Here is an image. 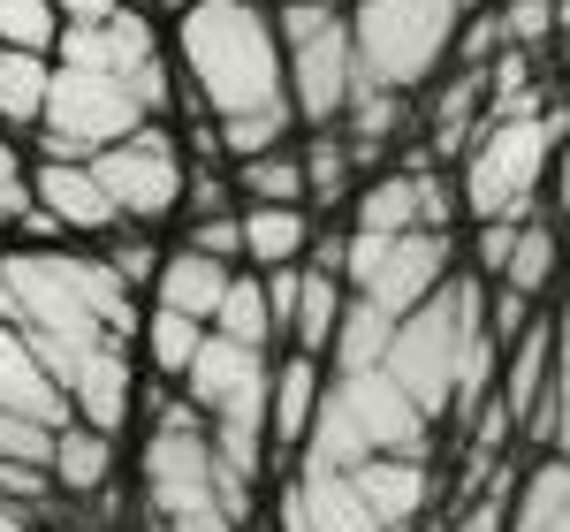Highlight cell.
<instances>
[{
    "instance_id": "7c38bea8",
    "label": "cell",
    "mask_w": 570,
    "mask_h": 532,
    "mask_svg": "<svg viewBox=\"0 0 570 532\" xmlns=\"http://www.w3.org/2000/svg\"><path fill=\"white\" fill-rule=\"evenodd\" d=\"M91 176H99V190H107V198H115L122 228H160L183 206L190 160H183V145H176V130H168V122H145L137 137L107 145V152L91 160Z\"/></svg>"
},
{
    "instance_id": "5b68a950",
    "label": "cell",
    "mask_w": 570,
    "mask_h": 532,
    "mask_svg": "<svg viewBox=\"0 0 570 532\" xmlns=\"http://www.w3.org/2000/svg\"><path fill=\"white\" fill-rule=\"evenodd\" d=\"M145 532H244L220 502L214 434L190 403H160L145 434Z\"/></svg>"
},
{
    "instance_id": "44dd1931",
    "label": "cell",
    "mask_w": 570,
    "mask_h": 532,
    "mask_svg": "<svg viewBox=\"0 0 570 532\" xmlns=\"http://www.w3.org/2000/svg\"><path fill=\"white\" fill-rule=\"evenodd\" d=\"M0 411H23V418H39V426H69L61 388L46 381V365L31 357L23 327H8V319H0Z\"/></svg>"
},
{
    "instance_id": "5bb4252c",
    "label": "cell",
    "mask_w": 570,
    "mask_h": 532,
    "mask_svg": "<svg viewBox=\"0 0 570 532\" xmlns=\"http://www.w3.org/2000/svg\"><path fill=\"white\" fill-rule=\"evenodd\" d=\"M449 221H456V190L426 160L357 183V198H351V236H411V228H441L449 236Z\"/></svg>"
},
{
    "instance_id": "681fc988",
    "label": "cell",
    "mask_w": 570,
    "mask_h": 532,
    "mask_svg": "<svg viewBox=\"0 0 570 532\" xmlns=\"http://www.w3.org/2000/svg\"><path fill=\"white\" fill-rule=\"evenodd\" d=\"M153 8H176V16H183V8H190V0H153Z\"/></svg>"
},
{
    "instance_id": "f6af8a7d",
    "label": "cell",
    "mask_w": 570,
    "mask_h": 532,
    "mask_svg": "<svg viewBox=\"0 0 570 532\" xmlns=\"http://www.w3.org/2000/svg\"><path fill=\"white\" fill-rule=\"evenodd\" d=\"M16 236H31V244H53V236H61V221H53V214H39V206H31V214H23V221H16Z\"/></svg>"
},
{
    "instance_id": "4dcf8cb0",
    "label": "cell",
    "mask_w": 570,
    "mask_h": 532,
    "mask_svg": "<svg viewBox=\"0 0 570 532\" xmlns=\"http://www.w3.org/2000/svg\"><path fill=\"white\" fill-rule=\"evenodd\" d=\"M548 319H556V381H548V411L525 426V442H540L548 456L570 464V297L548 312Z\"/></svg>"
},
{
    "instance_id": "f1b7e54d",
    "label": "cell",
    "mask_w": 570,
    "mask_h": 532,
    "mask_svg": "<svg viewBox=\"0 0 570 532\" xmlns=\"http://www.w3.org/2000/svg\"><path fill=\"white\" fill-rule=\"evenodd\" d=\"M297 160H305V206H343L357 198V152L343 130H312L297 145Z\"/></svg>"
},
{
    "instance_id": "f546056e",
    "label": "cell",
    "mask_w": 570,
    "mask_h": 532,
    "mask_svg": "<svg viewBox=\"0 0 570 532\" xmlns=\"http://www.w3.org/2000/svg\"><path fill=\"white\" fill-rule=\"evenodd\" d=\"M228 190L244 206H305V160H297V145L259 152V160H236V183Z\"/></svg>"
},
{
    "instance_id": "2e32d148",
    "label": "cell",
    "mask_w": 570,
    "mask_h": 532,
    "mask_svg": "<svg viewBox=\"0 0 570 532\" xmlns=\"http://www.w3.org/2000/svg\"><path fill=\"white\" fill-rule=\"evenodd\" d=\"M31 206L53 214L61 236H115V228H122L115 198L91 176V160H39V168H31Z\"/></svg>"
},
{
    "instance_id": "6da1fadb",
    "label": "cell",
    "mask_w": 570,
    "mask_h": 532,
    "mask_svg": "<svg viewBox=\"0 0 570 532\" xmlns=\"http://www.w3.org/2000/svg\"><path fill=\"white\" fill-rule=\"evenodd\" d=\"M176 77L190 115H259L282 107V31L266 0H190L176 16Z\"/></svg>"
},
{
    "instance_id": "e575fe53",
    "label": "cell",
    "mask_w": 570,
    "mask_h": 532,
    "mask_svg": "<svg viewBox=\"0 0 570 532\" xmlns=\"http://www.w3.org/2000/svg\"><path fill=\"white\" fill-rule=\"evenodd\" d=\"M214 130H220V152H228V160H259V152H282V145H289L297 107L282 99V107H259V115H228Z\"/></svg>"
},
{
    "instance_id": "cb8c5ba5",
    "label": "cell",
    "mask_w": 570,
    "mask_h": 532,
    "mask_svg": "<svg viewBox=\"0 0 570 532\" xmlns=\"http://www.w3.org/2000/svg\"><path fill=\"white\" fill-rule=\"evenodd\" d=\"M556 274H563V228L556 221H518V244H510V259H502V274H494V289H510V297H525V305H540L548 289H556Z\"/></svg>"
},
{
    "instance_id": "1f68e13d",
    "label": "cell",
    "mask_w": 570,
    "mask_h": 532,
    "mask_svg": "<svg viewBox=\"0 0 570 532\" xmlns=\"http://www.w3.org/2000/svg\"><path fill=\"white\" fill-rule=\"evenodd\" d=\"M214 335L244 343V351H266V343L282 335L274 312H266V282L259 274H236V282H228V297H220V312H214Z\"/></svg>"
},
{
    "instance_id": "ffe728a7",
    "label": "cell",
    "mask_w": 570,
    "mask_h": 532,
    "mask_svg": "<svg viewBox=\"0 0 570 532\" xmlns=\"http://www.w3.org/2000/svg\"><path fill=\"white\" fill-rule=\"evenodd\" d=\"M228 282H236V266H228V259L176 244V252L160 259V274H153V305H160V312H183V319H198V327H214Z\"/></svg>"
},
{
    "instance_id": "74e56055",
    "label": "cell",
    "mask_w": 570,
    "mask_h": 532,
    "mask_svg": "<svg viewBox=\"0 0 570 532\" xmlns=\"http://www.w3.org/2000/svg\"><path fill=\"white\" fill-rule=\"evenodd\" d=\"M99 259H107V274H115V282L137 297V289L160 274V259H168V252H153V244H145V228H115V244H107Z\"/></svg>"
},
{
    "instance_id": "8d00e7d4",
    "label": "cell",
    "mask_w": 570,
    "mask_h": 532,
    "mask_svg": "<svg viewBox=\"0 0 570 532\" xmlns=\"http://www.w3.org/2000/svg\"><path fill=\"white\" fill-rule=\"evenodd\" d=\"M61 39V16L46 0H0V46H23V53H53Z\"/></svg>"
},
{
    "instance_id": "bcb514c9",
    "label": "cell",
    "mask_w": 570,
    "mask_h": 532,
    "mask_svg": "<svg viewBox=\"0 0 570 532\" xmlns=\"http://www.w3.org/2000/svg\"><path fill=\"white\" fill-rule=\"evenodd\" d=\"M0 532H31V518H23V510H8V502H0Z\"/></svg>"
},
{
    "instance_id": "f907efd6",
    "label": "cell",
    "mask_w": 570,
    "mask_h": 532,
    "mask_svg": "<svg viewBox=\"0 0 570 532\" xmlns=\"http://www.w3.org/2000/svg\"><path fill=\"white\" fill-rule=\"evenodd\" d=\"M456 8H464V16H472V8H480V0H456Z\"/></svg>"
},
{
    "instance_id": "d6986e66",
    "label": "cell",
    "mask_w": 570,
    "mask_h": 532,
    "mask_svg": "<svg viewBox=\"0 0 570 532\" xmlns=\"http://www.w3.org/2000/svg\"><path fill=\"white\" fill-rule=\"evenodd\" d=\"M320 396H327V365L305 351L274 357V373H266V442L274 449H305L312 418H320Z\"/></svg>"
},
{
    "instance_id": "7402d4cb",
    "label": "cell",
    "mask_w": 570,
    "mask_h": 532,
    "mask_svg": "<svg viewBox=\"0 0 570 532\" xmlns=\"http://www.w3.org/2000/svg\"><path fill=\"white\" fill-rule=\"evenodd\" d=\"M236 228H244V259L274 274V266H305L312 252V214L305 206H236Z\"/></svg>"
},
{
    "instance_id": "52a82bcc",
    "label": "cell",
    "mask_w": 570,
    "mask_h": 532,
    "mask_svg": "<svg viewBox=\"0 0 570 532\" xmlns=\"http://www.w3.org/2000/svg\"><path fill=\"white\" fill-rule=\"evenodd\" d=\"M351 46H357V85L411 91L441 77V61L456 53L464 8L456 0H351Z\"/></svg>"
},
{
    "instance_id": "b9f144b4",
    "label": "cell",
    "mask_w": 570,
    "mask_h": 532,
    "mask_svg": "<svg viewBox=\"0 0 570 532\" xmlns=\"http://www.w3.org/2000/svg\"><path fill=\"white\" fill-rule=\"evenodd\" d=\"M510 244H518V221H480V244H472V259H480V274H487V282L502 274Z\"/></svg>"
},
{
    "instance_id": "3957f363",
    "label": "cell",
    "mask_w": 570,
    "mask_h": 532,
    "mask_svg": "<svg viewBox=\"0 0 570 532\" xmlns=\"http://www.w3.org/2000/svg\"><path fill=\"white\" fill-rule=\"evenodd\" d=\"M426 449H434V426L381 365L327 373V396H320V418L297 449V472H357L373 456H426Z\"/></svg>"
},
{
    "instance_id": "ee69618b",
    "label": "cell",
    "mask_w": 570,
    "mask_h": 532,
    "mask_svg": "<svg viewBox=\"0 0 570 532\" xmlns=\"http://www.w3.org/2000/svg\"><path fill=\"white\" fill-rule=\"evenodd\" d=\"M556 214L570 221V115H556Z\"/></svg>"
},
{
    "instance_id": "d4e9b609",
    "label": "cell",
    "mask_w": 570,
    "mask_h": 532,
    "mask_svg": "<svg viewBox=\"0 0 570 532\" xmlns=\"http://www.w3.org/2000/svg\"><path fill=\"white\" fill-rule=\"evenodd\" d=\"M343 305H351L343 274L305 266V274H297V312H289V351L327 357V351H335V327H343Z\"/></svg>"
},
{
    "instance_id": "e0dca14e",
    "label": "cell",
    "mask_w": 570,
    "mask_h": 532,
    "mask_svg": "<svg viewBox=\"0 0 570 532\" xmlns=\"http://www.w3.org/2000/svg\"><path fill=\"white\" fill-rule=\"evenodd\" d=\"M266 373H274L266 351H244V343H228V335H206L198 357H190V373H183V403H190L198 418H214V411H228L236 396L266 388Z\"/></svg>"
},
{
    "instance_id": "277c9868",
    "label": "cell",
    "mask_w": 570,
    "mask_h": 532,
    "mask_svg": "<svg viewBox=\"0 0 570 532\" xmlns=\"http://www.w3.org/2000/svg\"><path fill=\"white\" fill-rule=\"evenodd\" d=\"M480 335H487V282L480 274H449L411 319H395L381 373L419 403L426 426H441L449 418V396H456V373H464V357H472Z\"/></svg>"
},
{
    "instance_id": "836d02e7",
    "label": "cell",
    "mask_w": 570,
    "mask_h": 532,
    "mask_svg": "<svg viewBox=\"0 0 570 532\" xmlns=\"http://www.w3.org/2000/svg\"><path fill=\"white\" fill-rule=\"evenodd\" d=\"M137 335H145V357H153V373H168V381H183L190 373V357H198V343L214 335V327H198V319H183V312H145L137 319Z\"/></svg>"
},
{
    "instance_id": "7dc6e473",
    "label": "cell",
    "mask_w": 570,
    "mask_h": 532,
    "mask_svg": "<svg viewBox=\"0 0 570 532\" xmlns=\"http://www.w3.org/2000/svg\"><path fill=\"white\" fill-rule=\"evenodd\" d=\"M556 39L570 46V0H556Z\"/></svg>"
},
{
    "instance_id": "83f0119b",
    "label": "cell",
    "mask_w": 570,
    "mask_h": 532,
    "mask_svg": "<svg viewBox=\"0 0 570 532\" xmlns=\"http://www.w3.org/2000/svg\"><path fill=\"white\" fill-rule=\"evenodd\" d=\"M403 122H411V115H403V91L357 85V91H351V107H343V122H335V130L351 137L357 168H365V160H381V152H389L395 137H403Z\"/></svg>"
},
{
    "instance_id": "ba28073f",
    "label": "cell",
    "mask_w": 570,
    "mask_h": 532,
    "mask_svg": "<svg viewBox=\"0 0 570 532\" xmlns=\"http://www.w3.org/2000/svg\"><path fill=\"white\" fill-rule=\"evenodd\" d=\"M274 31H282V91L297 107V130H335L343 107H351V91H357L351 16L343 8L282 0L274 8Z\"/></svg>"
},
{
    "instance_id": "d6a6232c",
    "label": "cell",
    "mask_w": 570,
    "mask_h": 532,
    "mask_svg": "<svg viewBox=\"0 0 570 532\" xmlns=\"http://www.w3.org/2000/svg\"><path fill=\"white\" fill-rule=\"evenodd\" d=\"M389 335H395V319L389 312H373V305H343V327H335V373H373L381 357H389Z\"/></svg>"
},
{
    "instance_id": "ac0fdd59",
    "label": "cell",
    "mask_w": 570,
    "mask_h": 532,
    "mask_svg": "<svg viewBox=\"0 0 570 532\" xmlns=\"http://www.w3.org/2000/svg\"><path fill=\"white\" fill-rule=\"evenodd\" d=\"M548 381H556V319H532L525 335L502 351V373H494V403L510 411L518 434L548 411Z\"/></svg>"
},
{
    "instance_id": "603a6c76",
    "label": "cell",
    "mask_w": 570,
    "mask_h": 532,
    "mask_svg": "<svg viewBox=\"0 0 570 532\" xmlns=\"http://www.w3.org/2000/svg\"><path fill=\"white\" fill-rule=\"evenodd\" d=\"M46 472H53V494H107L115 480V434H91L85 418H69V426H53V456H46Z\"/></svg>"
},
{
    "instance_id": "8fae6325",
    "label": "cell",
    "mask_w": 570,
    "mask_h": 532,
    "mask_svg": "<svg viewBox=\"0 0 570 532\" xmlns=\"http://www.w3.org/2000/svg\"><path fill=\"white\" fill-rule=\"evenodd\" d=\"M53 61L107 69V77L130 91L153 122H160V115L183 99V77H176V61H168V46H160V31H153V16H145V8H130V0H122L107 23H91V31H77V23H69V31L53 39Z\"/></svg>"
},
{
    "instance_id": "c3c4849f",
    "label": "cell",
    "mask_w": 570,
    "mask_h": 532,
    "mask_svg": "<svg viewBox=\"0 0 570 532\" xmlns=\"http://www.w3.org/2000/svg\"><path fill=\"white\" fill-rule=\"evenodd\" d=\"M305 8H351V0H305Z\"/></svg>"
},
{
    "instance_id": "8992f818",
    "label": "cell",
    "mask_w": 570,
    "mask_h": 532,
    "mask_svg": "<svg viewBox=\"0 0 570 532\" xmlns=\"http://www.w3.org/2000/svg\"><path fill=\"white\" fill-rule=\"evenodd\" d=\"M556 183V115H487L456 168V206L472 221H532Z\"/></svg>"
},
{
    "instance_id": "9c48e42d",
    "label": "cell",
    "mask_w": 570,
    "mask_h": 532,
    "mask_svg": "<svg viewBox=\"0 0 570 532\" xmlns=\"http://www.w3.org/2000/svg\"><path fill=\"white\" fill-rule=\"evenodd\" d=\"M153 122L130 91L115 85L107 69L85 61H53V85H46V115H39V160H99L107 145H122Z\"/></svg>"
},
{
    "instance_id": "60d3db41",
    "label": "cell",
    "mask_w": 570,
    "mask_h": 532,
    "mask_svg": "<svg viewBox=\"0 0 570 532\" xmlns=\"http://www.w3.org/2000/svg\"><path fill=\"white\" fill-rule=\"evenodd\" d=\"M190 252H214V259H244V228H236V214H206V221H190V236H183Z\"/></svg>"
},
{
    "instance_id": "4fadbf2b",
    "label": "cell",
    "mask_w": 570,
    "mask_h": 532,
    "mask_svg": "<svg viewBox=\"0 0 570 532\" xmlns=\"http://www.w3.org/2000/svg\"><path fill=\"white\" fill-rule=\"evenodd\" d=\"M23 343L46 365V381L61 388L69 418H85L91 434H122V418L137 403L130 343H61V335H23Z\"/></svg>"
},
{
    "instance_id": "484cf974",
    "label": "cell",
    "mask_w": 570,
    "mask_h": 532,
    "mask_svg": "<svg viewBox=\"0 0 570 532\" xmlns=\"http://www.w3.org/2000/svg\"><path fill=\"white\" fill-rule=\"evenodd\" d=\"M46 85H53V53H23V46H0V137L39 130V115H46Z\"/></svg>"
},
{
    "instance_id": "7bdbcfd3",
    "label": "cell",
    "mask_w": 570,
    "mask_h": 532,
    "mask_svg": "<svg viewBox=\"0 0 570 532\" xmlns=\"http://www.w3.org/2000/svg\"><path fill=\"white\" fill-rule=\"evenodd\" d=\"M46 8L61 16V31H69V23H77V31H91V23H107L122 0H46Z\"/></svg>"
},
{
    "instance_id": "4316f807",
    "label": "cell",
    "mask_w": 570,
    "mask_h": 532,
    "mask_svg": "<svg viewBox=\"0 0 570 532\" xmlns=\"http://www.w3.org/2000/svg\"><path fill=\"white\" fill-rule=\"evenodd\" d=\"M510 532H570V464L563 456H540L532 472H518Z\"/></svg>"
},
{
    "instance_id": "7a4b0ae2",
    "label": "cell",
    "mask_w": 570,
    "mask_h": 532,
    "mask_svg": "<svg viewBox=\"0 0 570 532\" xmlns=\"http://www.w3.org/2000/svg\"><path fill=\"white\" fill-rule=\"evenodd\" d=\"M0 305L23 335H61V343H130L137 297L107 274L99 252H0Z\"/></svg>"
},
{
    "instance_id": "ab89813d",
    "label": "cell",
    "mask_w": 570,
    "mask_h": 532,
    "mask_svg": "<svg viewBox=\"0 0 570 532\" xmlns=\"http://www.w3.org/2000/svg\"><path fill=\"white\" fill-rule=\"evenodd\" d=\"M31 214V168L16 152V137H0V228H16Z\"/></svg>"
},
{
    "instance_id": "9a60e30c",
    "label": "cell",
    "mask_w": 570,
    "mask_h": 532,
    "mask_svg": "<svg viewBox=\"0 0 570 532\" xmlns=\"http://www.w3.org/2000/svg\"><path fill=\"white\" fill-rule=\"evenodd\" d=\"M274 532H389L357 487V472H289L274 502Z\"/></svg>"
},
{
    "instance_id": "d590c367",
    "label": "cell",
    "mask_w": 570,
    "mask_h": 532,
    "mask_svg": "<svg viewBox=\"0 0 570 532\" xmlns=\"http://www.w3.org/2000/svg\"><path fill=\"white\" fill-rule=\"evenodd\" d=\"M510 502H518V472H510V464H494V472H487V487H472V502L449 518V532H510Z\"/></svg>"
},
{
    "instance_id": "30bf717a",
    "label": "cell",
    "mask_w": 570,
    "mask_h": 532,
    "mask_svg": "<svg viewBox=\"0 0 570 532\" xmlns=\"http://www.w3.org/2000/svg\"><path fill=\"white\" fill-rule=\"evenodd\" d=\"M449 274H456V236H441V228L351 236V244H343V289H351L357 305L389 312V319H411Z\"/></svg>"
},
{
    "instance_id": "f35d334b",
    "label": "cell",
    "mask_w": 570,
    "mask_h": 532,
    "mask_svg": "<svg viewBox=\"0 0 570 532\" xmlns=\"http://www.w3.org/2000/svg\"><path fill=\"white\" fill-rule=\"evenodd\" d=\"M53 456V426L23 418V411H0V464H46Z\"/></svg>"
}]
</instances>
